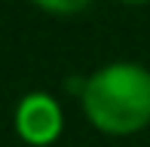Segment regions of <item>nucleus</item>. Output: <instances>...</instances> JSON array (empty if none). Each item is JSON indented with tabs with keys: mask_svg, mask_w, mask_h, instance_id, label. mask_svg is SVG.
<instances>
[{
	"mask_svg": "<svg viewBox=\"0 0 150 147\" xmlns=\"http://www.w3.org/2000/svg\"><path fill=\"white\" fill-rule=\"evenodd\" d=\"M40 9L46 12H58V16H67V12H80L92 3V0H34Z\"/></svg>",
	"mask_w": 150,
	"mask_h": 147,
	"instance_id": "3",
	"label": "nucleus"
},
{
	"mask_svg": "<svg viewBox=\"0 0 150 147\" xmlns=\"http://www.w3.org/2000/svg\"><path fill=\"white\" fill-rule=\"evenodd\" d=\"M83 113L107 135H132L150 123V71L117 61L86 77Z\"/></svg>",
	"mask_w": 150,
	"mask_h": 147,
	"instance_id": "1",
	"label": "nucleus"
},
{
	"mask_svg": "<svg viewBox=\"0 0 150 147\" xmlns=\"http://www.w3.org/2000/svg\"><path fill=\"white\" fill-rule=\"evenodd\" d=\"M16 129L28 144H52L61 135V107L43 92H31L16 110Z\"/></svg>",
	"mask_w": 150,
	"mask_h": 147,
	"instance_id": "2",
	"label": "nucleus"
},
{
	"mask_svg": "<svg viewBox=\"0 0 150 147\" xmlns=\"http://www.w3.org/2000/svg\"><path fill=\"white\" fill-rule=\"evenodd\" d=\"M122 3H147V0H122Z\"/></svg>",
	"mask_w": 150,
	"mask_h": 147,
	"instance_id": "4",
	"label": "nucleus"
}]
</instances>
